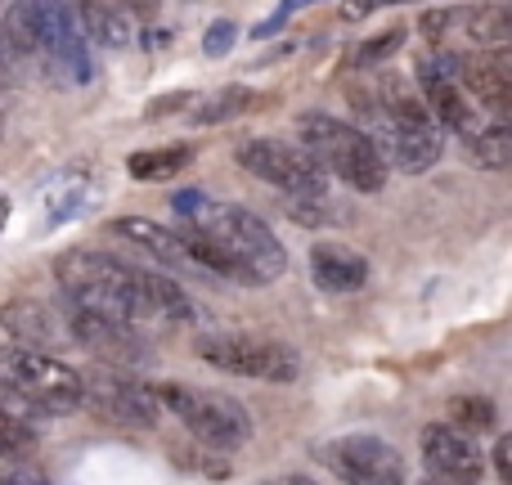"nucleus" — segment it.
Returning a JSON list of instances; mask_svg holds the SVG:
<instances>
[{
  "mask_svg": "<svg viewBox=\"0 0 512 485\" xmlns=\"http://www.w3.org/2000/svg\"><path fill=\"white\" fill-rule=\"evenodd\" d=\"M54 279L68 292L72 306L95 310L108 319H126V324H140L153 319V297H149V270H135V265L117 261L108 252H59L54 261Z\"/></svg>",
  "mask_w": 512,
  "mask_h": 485,
  "instance_id": "f257e3e1",
  "label": "nucleus"
},
{
  "mask_svg": "<svg viewBox=\"0 0 512 485\" xmlns=\"http://www.w3.org/2000/svg\"><path fill=\"white\" fill-rule=\"evenodd\" d=\"M297 144L306 149V158L319 171L337 176L355 194H378L387 185V162H382L378 144L360 126L342 122V117H328V113L297 117Z\"/></svg>",
  "mask_w": 512,
  "mask_h": 485,
  "instance_id": "f03ea898",
  "label": "nucleus"
},
{
  "mask_svg": "<svg viewBox=\"0 0 512 485\" xmlns=\"http://www.w3.org/2000/svg\"><path fill=\"white\" fill-rule=\"evenodd\" d=\"M194 230H203L216 243V252L230 261V279L239 283H274L288 265L283 243L274 239V230L248 207H212L207 203L198 212V221H189Z\"/></svg>",
  "mask_w": 512,
  "mask_h": 485,
  "instance_id": "7ed1b4c3",
  "label": "nucleus"
},
{
  "mask_svg": "<svg viewBox=\"0 0 512 485\" xmlns=\"http://www.w3.org/2000/svg\"><path fill=\"white\" fill-rule=\"evenodd\" d=\"M153 396H158V405L167 409V414H176L180 423L189 427V436H198L207 450L234 454L239 445H248L252 414L234 396H225V391H198V387H185V382H158Z\"/></svg>",
  "mask_w": 512,
  "mask_h": 485,
  "instance_id": "20e7f679",
  "label": "nucleus"
},
{
  "mask_svg": "<svg viewBox=\"0 0 512 485\" xmlns=\"http://www.w3.org/2000/svg\"><path fill=\"white\" fill-rule=\"evenodd\" d=\"M0 382L36 414H72L86 400L81 373L54 355L32 351V346H14L0 355Z\"/></svg>",
  "mask_w": 512,
  "mask_h": 485,
  "instance_id": "39448f33",
  "label": "nucleus"
},
{
  "mask_svg": "<svg viewBox=\"0 0 512 485\" xmlns=\"http://www.w3.org/2000/svg\"><path fill=\"white\" fill-rule=\"evenodd\" d=\"M212 369H225L234 378H261V382H292L301 373V355L288 342H270V337H243V333H221L198 342Z\"/></svg>",
  "mask_w": 512,
  "mask_h": 485,
  "instance_id": "423d86ee",
  "label": "nucleus"
},
{
  "mask_svg": "<svg viewBox=\"0 0 512 485\" xmlns=\"http://www.w3.org/2000/svg\"><path fill=\"white\" fill-rule=\"evenodd\" d=\"M423 27L432 41H450L463 36L472 50H504L512 41V9L504 0H486V5H463V9H432L423 14Z\"/></svg>",
  "mask_w": 512,
  "mask_h": 485,
  "instance_id": "0eeeda50",
  "label": "nucleus"
},
{
  "mask_svg": "<svg viewBox=\"0 0 512 485\" xmlns=\"http://www.w3.org/2000/svg\"><path fill=\"white\" fill-rule=\"evenodd\" d=\"M324 463L346 485H405V459L382 436H337Z\"/></svg>",
  "mask_w": 512,
  "mask_h": 485,
  "instance_id": "6e6552de",
  "label": "nucleus"
},
{
  "mask_svg": "<svg viewBox=\"0 0 512 485\" xmlns=\"http://www.w3.org/2000/svg\"><path fill=\"white\" fill-rule=\"evenodd\" d=\"M239 167L265 185L283 189V194H306V189H324V171L306 158L301 144L288 140H248L239 149Z\"/></svg>",
  "mask_w": 512,
  "mask_h": 485,
  "instance_id": "1a4fd4ad",
  "label": "nucleus"
},
{
  "mask_svg": "<svg viewBox=\"0 0 512 485\" xmlns=\"http://www.w3.org/2000/svg\"><path fill=\"white\" fill-rule=\"evenodd\" d=\"M32 9L36 23H41V50L54 59V68H63V77L86 86L95 77V63H90V45L77 23L72 0H32Z\"/></svg>",
  "mask_w": 512,
  "mask_h": 485,
  "instance_id": "9d476101",
  "label": "nucleus"
},
{
  "mask_svg": "<svg viewBox=\"0 0 512 485\" xmlns=\"http://www.w3.org/2000/svg\"><path fill=\"white\" fill-rule=\"evenodd\" d=\"M68 333L77 337L86 351H95V360L108 364V369H140V364H149V342H144V337L135 333V324H126V319H108V315H95V310L72 306Z\"/></svg>",
  "mask_w": 512,
  "mask_h": 485,
  "instance_id": "9b49d317",
  "label": "nucleus"
},
{
  "mask_svg": "<svg viewBox=\"0 0 512 485\" xmlns=\"http://www.w3.org/2000/svg\"><path fill=\"white\" fill-rule=\"evenodd\" d=\"M81 391H86V400H95L99 405V414L117 418V423L153 427L162 418V405H158V396H153V387L126 378L122 369H108V364L81 373Z\"/></svg>",
  "mask_w": 512,
  "mask_h": 485,
  "instance_id": "f8f14e48",
  "label": "nucleus"
},
{
  "mask_svg": "<svg viewBox=\"0 0 512 485\" xmlns=\"http://www.w3.org/2000/svg\"><path fill=\"white\" fill-rule=\"evenodd\" d=\"M423 463L436 481H450V485H477L481 472H486V454H481L477 436L459 432L450 423L423 427Z\"/></svg>",
  "mask_w": 512,
  "mask_h": 485,
  "instance_id": "ddd939ff",
  "label": "nucleus"
},
{
  "mask_svg": "<svg viewBox=\"0 0 512 485\" xmlns=\"http://www.w3.org/2000/svg\"><path fill=\"white\" fill-rule=\"evenodd\" d=\"M373 144H378L382 162L405 176H423L441 162V149H445V135L436 122H414V126H396V122H378L373 131H364Z\"/></svg>",
  "mask_w": 512,
  "mask_h": 485,
  "instance_id": "4468645a",
  "label": "nucleus"
},
{
  "mask_svg": "<svg viewBox=\"0 0 512 485\" xmlns=\"http://www.w3.org/2000/svg\"><path fill=\"white\" fill-rule=\"evenodd\" d=\"M454 81H463L481 108L504 117L512 108V59L508 50H477V54H454Z\"/></svg>",
  "mask_w": 512,
  "mask_h": 485,
  "instance_id": "2eb2a0df",
  "label": "nucleus"
},
{
  "mask_svg": "<svg viewBox=\"0 0 512 485\" xmlns=\"http://www.w3.org/2000/svg\"><path fill=\"white\" fill-rule=\"evenodd\" d=\"M418 86H423V108L436 126H450V131H472L477 126V113H472V104L463 99L459 81H454V54L418 63Z\"/></svg>",
  "mask_w": 512,
  "mask_h": 485,
  "instance_id": "dca6fc26",
  "label": "nucleus"
},
{
  "mask_svg": "<svg viewBox=\"0 0 512 485\" xmlns=\"http://www.w3.org/2000/svg\"><path fill=\"white\" fill-rule=\"evenodd\" d=\"M310 274L324 292H360L369 283V261L342 243H315L310 247Z\"/></svg>",
  "mask_w": 512,
  "mask_h": 485,
  "instance_id": "f3484780",
  "label": "nucleus"
},
{
  "mask_svg": "<svg viewBox=\"0 0 512 485\" xmlns=\"http://www.w3.org/2000/svg\"><path fill=\"white\" fill-rule=\"evenodd\" d=\"M108 230H113L117 239H126V243H140L144 252H153L162 265H189V252H185L180 230H167V225L144 221V216H122V221H113Z\"/></svg>",
  "mask_w": 512,
  "mask_h": 485,
  "instance_id": "a211bd4d",
  "label": "nucleus"
},
{
  "mask_svg": "<svg viewBox=\"0 0 512 485\" xmlns=\"http://www.w3.org/2000/svg\"><path fill=\"white\" fill-rule=\"evenodd\" d=\"M0 328L9 337H18L23 346H50L59 337L54 315L45 306H36V301H5L0 306Z\"/></svg>",
  "mask_w": 512,
  "mask_h": 485,
  "instance_id": "6ab92c4d",
  "label": "nucleus"
},
{
  "mask_svg": "<svg viewBox=\"0 0 512 485\" xmlns=\"http://www.w3.org/2000/svg\"><path fill=\"white\" fill-rule=\"evenodd\" d=\"M194 162V149L189 144H162V149H140L126 158V171L135 180H171Z\"/></svg>",
  "mask_w": 512,
  "mask_h": 485,
  "instance_id": "aec40b11",
  "label": "nucleus"
},
{
  "mask_svg": "<svg viewBox=\"0 0 512 485\" xmlns=\"http://www.w3.org/2000/svg\"><path fill=\"white\" fill-rule=\"evenodd\" d=\"M0 32H5L9 54H36L41 50V23H36L32 0H14V5L0 14Z\"/></svg>",
  "mask_w": 512,
  "mask_h": 485,
  "instance_id": "412c9836",
  "label": "nucleus"
},
{
  "mask_svg": "<svg viewBox=\"0 0 512 485\" xmlns=\"http://www.w3.org/2000/svg\"><path fill=\"white\" fill-rule=\"evenodd\" d=\"M149 297H153V319H171V324L194 319V301H189V292L180 288L176 279H167V274L149 270Z\"/></svg>",
  "mask_w": 512,
  "mask_h": 485,
  "instance_id": "4be33fe9",
  "label": "nucleus"
},
{
  "mask_svg": "<svg viewBox=\"0 0 512 485\" xmlns=\"http://www.w3.org/2000/svg\"><path fill=\"white\" fill-rule=\"evenodd\" d=\"M86 198H90V189H86V176H68V180H59V185L50 189V212H45V230H54V225H63V221H72V216H81L86 212Z\"/></svg>",
  "mask_w": 512,
  "mask_h": 485,
  "instance_id": "5701e85b",
  "label": "nucleus"
},
{
  "mask_svg": "<svg viewBox=\"0 0 512 485\" xmlns=\"http://www.w3.org/2000/svg\"><path fill=\"white\" fill-rule=\"evenodd\" d=\"M445 423L468 436H481V432H495L499 414L486 396H459V400H450V418H445Z\"/></svg>",
  "mask_w": 512,
  "mask_h": 485,
  "instance_id": "b1692460",
  "label": "nucleus"
},
{
  "mask_svg": "<svg viewBox=\"0 0 512 485\" xmlns=\"http://www.w3.org/2000/svg\"><path fill=\"white\" fill-rule=\"evenodd\" d=\"M252 90L248 86H230V90H216L212 99H203V104H194V122L212 126V122H230V117H239L243 108H252Z\"/></svg>",
  "mask_w": 512,
  "mask_h": 485,
  "instance_id": "393cba45",
  "label": "nucleus"
},
{
  "mask_svg": "<svg viewBox=\"0 0 512 485\" xmlns=\"http://www.w3.org/2000/svg\"><path fill=\"white\" fill-rule=\"evenodd\" d=\"M468 149H472V158H477L486 171H508V162H512V131H508V126H490V131L472 135Z\"/></svg>",
  "mask_w": 512,
  "mask_h": 485,
  "instance_id": "a878e982",
  "label": "nucleus"
},
{
  "mask_svg": "<svg viewBox=\"0 0 512 485\" xmlns=\"http://www.w3.org/2000/svg\"><path fill=\"white\" fill-rule=\"evenodd\" d=\"M400 45H405V27H391V32H382V36H373V41L355 45V54H351V59L360 63V68H369V63L391 59V54H396Z\"/></svg>",
  "mask_w": 512,
  "mask_h": 485,
  "instance_id": "bb28decb",
  "label": "nucleus"
},
{
  "mask_svg": "<svg viewBox=\"0 0 512 485\" xmlns=\"http://www.w3.org/2000/svg\"><path fill=\"white\" fill-rule=\"evenodd\" d=\"M0 485H50L41 472L27 459H14V454H0Z\"/></svg>",
  "mask_w": 512,
  "mask_h": 485,
  "instance_id": "cd10ccee",
  "label": "nucleus"
},
{
  "mask_svg": "<svg viewBox=\"0 0 512 485\" xmlns=\"http://www.w3.org/2000/svg\"><path fill=\"white\" fill-rule=\"evenodd\" d=\"M234 41H239V23H230V18H216V23L207 27V36H203V50L212 54V59H221V54L234 50Z\"/></svg>",
  "mask_w": 512,
  "mask_h": 485,
  "instance_id": "c85d7f7f",
  "label": "nucleus"
},
{
  "mask_svg": "<svg viewBox=\"0 0 512 485\" xmlns=\"http://www.w3.org/2000/svg\"><path fill=\"white\" fill-rule=\"evenodd\" d=\"M382 5H400V0H342V9H337V14H342L346 23H360V18L378 14Z\"/></svg>",
  "mask_w": 512,
  "mask_h": 485,
  "instance_id": "c756f323",
  "label": "nucleus"
},
{
  "mask_svg": "<svg viewBox=\"0 0 512 485\" xmlns=\"http://www.w3.org/2000/svg\"><path fill=\"white\" fill-rule=\"evenodd\" d=\"M194 108V95L189 90H176V95H162L158 104H149V117H167V113H185Z\"/></svg>",
  "mask_w": 512,
  "mask_h": 485,
  "instance_id": "7c9ffc66",
  "label": "nucleus"
},
{
  "mask_svg": "<svg viewBox=\"0 0 512 485\" xmlns=\"http://www.w3.org/2000/svg\"><path fill=\"white\" fill-rule=\"evenodd\" d=\"M171 207H176V212L185 216V221H198V212H203V207H207V198L198 194V189H180V194L171 198Z\"/></svg>",
  "mask_w": 512,
  "mask_h": 485,
  "instance_id": "2f4dec72",
  "label": "nucleus"
},
{
  "mask_svg": "<svg viewBox=\"0 0 512 485\" xmlns=\"http://www.w3.org/2000/svg\"><path fill=\"white\" fill-rule=\"evenodd\" d=\"M495 468H499V481L512 485V441L508 436H499V445H495Z\"/></svg>",
  "mask_w": 512,
  "mask_h": 485,
  "instance_id": "473e14b6",
  "label": "nucleus"
},
{
  "mask_svg": "<svg viewBox=\"0 0 512 485\" xmlns=\"http://www.w3.org/2000/svg\"><path fill=\"white\" fill-rule=\"evenodd\" d=\"M265 485H315V481L301 477V472H292V477H274V481H265Z\"/></svg>",
  "mask_w": 512,
  "mask_h": 485,
  "instance_id": "72a5a7b5",
  "label": "nucleus"
},
{
  "mask_svg": "<svg viewBox=\"0 0 512 485\" xmlns=\"http://www.w3.org/2000/svg\"><path fill=\"white\" fill-rule=\"evenodd\" d=\"M5 221H9V198L0 194V230H5Z\"/></svg>",
  "mask_w": 512,
  "mask_h": 485,
  "instance_id": "f704fd0d",
  "label": "nucleus"
},
{
  "mask_svg": "<svg viewBox=\"0 0 512 485\" xmlns=\"http://www.w3.org/2000/svg\"><path fill=\"white\" fill-rule=\"evenodd\" d=\"M9 59V45H5V32H0V63Z\"/></svg>",
  "mask_w": 512,
  "mask_h": 485,
  "instance_id": "c9c22d12",
  "label": "nucleus"
}]
</instances>
